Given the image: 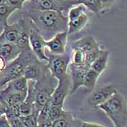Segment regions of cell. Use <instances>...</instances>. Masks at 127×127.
<instances>
[{
	"instance_id": "cell-1",
	"label": "cell",
	"mask_w": 127,
	"mask_h": 127,
	"mask_svg": "<svg viewBox=\"0 0 127 127\" xmlns=\"http://www.w3.org/2000/svg\"><path fill=\"white\" fill-rule=\"evenodd\" d=\"M113 122L115 127H124L127 121V102L124 97L116 92L104 103L98 105Z\"/></svg>"
},
{
	"instance_id": "cell-2",
	"label": "cell",
	"mask_w": 127,
	"mask_h": 127,
	"mask_svg": "<svg viewBox=\"0 0 127 127\" xmlns=\"http://www.w3.org/2000/svg\"><path fill=\"white\" fill-rule=\"evenodd\" d=\"M31 17L42 29L51 31H58L65 27L68 19L60 10H37L34 11ZM35 23V24H36Z\"/></svg>"
},
{
	"instance_id": "cell-3",
	"label": "cell",
	"mask_w": 127,
	"mask_h": 127,
	"mask_svg": "<svg viewBox=\"0 0 127 127\" xmlns=\"http://www.w3.org/2000/svg\"><path fill=\"white\" fill-rule=\"evenodd\" d=\"M31 57L30 52H20L17 58L7 63L4 70L0 74L2 76L0 77V85H5L11 81L23 76L25 66L31 59Z\"/></svg>"
},
{
	"instance_id": "cell-4",
	"label": "cell",
	"mask_w": 127,
	"mask_h": 127,
	"mask_svg": "<svg viewBox=\"0 0 127 127\" xmlns=\"http://www.w3.org/2000/svg\"><path fill=\"white\" fill-rule=\"evenodd\" d=\"M48 58L47 68L52 76L59 80L68 76V69L70 62V57L68 55H53Z\"/></svg>"
},
{
	"instance_id": "cell-5",
	"label": "cell",
	"mask_w": 127,
	"mask_h": 127,
	"mask_svg": "<svg viewBox=\"0 0 127 127\" xmlns=\"http://www.w3.org/2000/svg\"><path fill=\"white\" fill-rule=\"evenodd\" d=\"M70 80L68 75L58 80V84L54 89L50 102L52 105H58L63 107L66 97L70 93Z\"/></svg>"
},
{
	"instance_id": "cell-6",
	"label": "cell",
	"mask_w": 127,
	"mask_h": 127,
	"mask_svg": "<svg viewBox=\"0 0 127 127\" xmlns=\"http://www.w3.org/2000/svg\"><path fill=\"white\" fill-rule=\"evenodd\" d=\"M46 41L44 39L43 36L39 33L38 31L34 29L30 30L29 34V44L31 51L40 60L48 61L49 58L46 55L44 49Z\"/></svg>"
},
{
	"instance_id": "cell-7",
	"label": "cell",
	"mask_w": 127,
	"mask_h": 127,
	"mask_svg": "<svg viewBox=\"0 0 127 127\" xmlns=\"http://www.w3.org/2000/svg\"><path fill=\"white\" fill-rule=\"evenodd\" d=\"M54 89V87L52 88L51 86H47V84L39 86L37 82L35 84L33 90L34 110L37 114L39 113L42 107L50 101Z\"/></svg>"
},
{
	"instance_id": "cell-8",
	"label": "cell",
	"mask_w": 127,
	"mask_h": 127,
	"mask_svg": "<svg viewBox=\"0 0 127 127\" xmlns=\"http://www.w3.org/2000/svg\"><path fill=\"white\" fill-rule=\"evenodd\" d=\"M70 68V80L71 81V88L70 90V94L75 93L81 87H83L85 76L89 69L86 65H76L73 63L69 64Z\"/></svg>"
},
{
	"instance_id": "cell-9",
	"label": "cell",
	"mask_w": 127,
	"mask_h": 127,
	"mask_svg": "<svg viewBox=\"0 0 127 127\" xmlns=\"http://www.w3.org/2000/svg\"><path fill=\"white\" fill-rule=\"evenodd\" d=\"M116 92L117 89L113 85H107L105 87H102L94 91L90 95L88 99L89 103L92 106L97 108L98 105L104 103L109 99Z\"/></svg>"
},
{
	"instance_id": "cell-10",
	"label": "cell",
	"mask_w": 127,
	"mask_h": 127,
	"mask_svg": "<svg viewBox=\"0 0 127 127\" xmlns=\"http://www.w3.org/2000/svg\"><path fill=\"white\" fill-rule=\"evenodd\" d=\"M67 39L68 32H59L51 40L46 41L45 45L53 55H63L65 52Z\"/></svg>"
},
{
	"instance_id": "cell-11",
	"label": "cell",
	"mask_w": 127,
	"mask_h": 127,
	"mask_svg": "<svg viewBox=\"0 0 127 127\" xmlns=\"http://www.w3.org/2000/svg\"><path fill=\"white\" fill-rule=\"evenodd\" d=\"M43 69L38 63V61L31 58L25 66L23 76L27 80L37 82L43 78Z\"/></svg>"
},
{
	"instance_id": "cell-12",
	"label": "cell",
	"mask_w": 127,
	"mask_h": 127,
	"mask_svg": "<svg viewBox=\"0 0 127 127\" xmlns=\"http://www.w3.org/2000/svg\"><path fill=\"white\" fill-rule=\"evenodd\" d=\"M20 21L21 29L20 32L19 37L16 42V45L20 50V52L28 53L30 52V51H31L29 44V34L31 29H29L24 20H20Z\"/></svg>"
},
{
	"instance_id": "cell-13",
	"label": "cell",
	"mask_w": 127,
	"mask_h": 127,
	"mask_svg": "<svg viewBox=\"0 0 127 127\" xmlns=\"http://www.w3.org/2000/svg\"><path fill=\"white\" fill-rule=\"evenodd\" d=\"M28 80L24 76H20L19 78H15L7 84V87L4 89L0 92L1 93H10V92H21L27 93L28 92Z\"/></svg>"
},
{
	"instance_id": "cell-14",
	"label": "cell",
	"mask_w": 127,
	"mask_h": 127,
	"mask_svg": "<svg viewBox=\"0 0 127 127\" xmlns=\"http://www.w3.org/2000/svg\"><path fill=\"white\" fill-rule=\"evenodd\" d=\"M21 29V21L15 23L12 25L7 24L4 26L2 34L5 42L16 44V42L19 37Z\"/></svg>"
},
{
	"instance_id": "cell-15",
	"label": "cell",
	"mask_w": 127,
	"mask_h": 127,
	"mask_svg": "<svg viewBox=\"0 0 127 127\" xmlns=\"http://www.w3.org/2000/svg\"><path fill=\"white\" fill-rule=\"evenodd\" d=\"M109 57H110V52L108 50L100 49L97 58L92 63L90 68L93 69L94 70H95L99 74L101 75V73L107 68Z\"/></svg>"
},
{
	"instance_id": "cell-16",
	"label": "cell",
	"mask_w": 127,
	"mask_h": 127,
	"mask_svg": "<svg viewBox=\"0 0 127 127\" xmlns=\"http://www.w3.org/2000/svg\"><path fill=\"white\" fill-rule=\"evenodd\" d=\"M73 47L81 49L85 54L99 48V45L91 35H87L83 38L75 41L73 44Z\"/></svg>"
},
{
	"instance_id": "cell-17",
	"label": "cell",
	"mask_w": 127,
	"mask_h": 127,
	"mask_svg": "<svg viewBox=\"0 0 127 127\" xmlns=\"http://www.w3.org/2000/svg\"><path fill=\"white\" fill-rule=\"evenodd\" d=\"M20 54V50L16 44L4 42L0 50V55L4 59L7 63L17 58Z\"/></svg>"
},
{
	"instance_id": "cell-18",
	"label": "cell",
	"mask_w": 127,
	"mask_h": 127,
	"mask_svg": "<svg viewBox=\"0 0 127 127\" xmlns=\"http://www.w3.org/2000/svg\"><path fill=\"white\" fill-rule=\"evenodd\" d=\"M89 20L88 15L84 12L76 19L68 21V34H73L82 29Z\"/></svg>"
},
{
	"instance_id": "cell-19",
	"label": "cell",
	"mask_w": 127,
	"mask_h": 127,
	"mask_svg": "<svg viewBox=\"0 0 127 127\" xmlns=\"http://www.w3.org/2000/svg\"><path fill=\"white\" fill-rule=\"evenodd\" d=\"M99 76L100 74H99L97 72L89 68L84 80L83 87H86L89 91H93Z\"/></svg>"
},
{
	"instance_id": "cell-20",
	"label": "cell",
	"mask_w": 127,
	"mask_h": 127,
	"mask_svg": "<svg viewBox=\"0 0 127 127\" xmlns=\"http://www.w3.org/2000/svg\"><path fill=\"white\" fill-rule=\"evenodd\" d=\"M72 123L73 118L71 113L65 111L63 116L52 121V127H70Z\"/></svg>"
},
{
	"instance_id": "cell-21",
	"label": "cell",
	"mask_w": 127,
	"mask_h": 127,
	"mask_svg": "<svg viewBox=\"0 0 127 127\" xmlns=\"http://www.w3.org/2000/svg\"><path fill=\"white\" fill-rule=\"evenodd\" d=\"M70 60H71L70 63H73L74 65H84L85 53L81 49L76 48V47H73Z\"/></svg>"
},
{
	"instance_id": "cell-22",
	"label": "cell",
	"mask_w": 127,
	"mask_h": 127,
	"mask_svg": "<svg viewBox=\"0 0 127 127\" xmlns=\"http://www.w3.org/2000/svg\"><path fill=\"white\" fill-rule=\"evenodd\" d=\"M78 3L84 4L85 7L88 8V10L96 13L103 9L101 0H79Z\"/></svg>"
},
{
	"instance_id": "cell-23",
	"label": "cell",
	"mask_w": 127,
	"mask_h": 127,
	"mask_svg": "<svg viewBox=\"0 0 127 127\" xmlns=\"http://www.w3.org/2000/svg\"><path fill=\"white\" fill-rule=\"evenodd\" d=\"M16 9L13 7L5 4L0 5V23H2L4 26L8 24L7 20L10 15L13 13Z\"/></svg>"
},
{
	"instance_id": "cell-24",
	"label": "cell",
	"mask_w": 127,
	"mask_h": 127,
	"mask_svg": "<svg viewBox=\"0 0 127 127\" xmlns=\"http://www.w3.org/2000/svg\"><path fill=\"white\" fill-rule=\"evenodd\" d=\"M34 2L37 10H59L52 0H40Z\"/></svg>"
},
{
	"instance_id": "cell-25",
	"label": "cell",
	"mask_w": 127,
	"mask_h": 127,
	"mask_svg": "<svg viewBox=\"0 0 127 127\" xmlns=\"http://www.w3.org/2000/svg\"><path fill=\"white\" fill-rule=\"evenodd\" d=\"M38 114L34 111L31 114L26 116L20 117L25 127H39V124L37 121Z\"/></svg>"
},
{
	"instance_id": "cell-26",
	"label": "cell",
	"mask_w": 127,
	"mask_h": 127,
	"mask_svg": "<svg viewBox=\"0 0 127 127\" xmlns=\"http://www.w3.org/2000/svg\"><path fill=\"white\" fill-rule=\"evenodd\" d=\"M85 10V7L82 4H78L77 6L72 7L70 10H69L68 12V21H71L73 20L76 19L80 15H81Z\"/></svg>"
},
{
	"instance_id": "cell-27",
	"label": "cell",
	"mask_w": 127,
	"mask_h": 127,
	"mask_svg": "<svg viewBox=\"0 0 127 127\" xmlns=\"http://www.w3.org/2000/svg\"><path fill=\"white\" fill-rule=\"evenodd\" d=\"M65 113V110H63V107L58 106V105H51V108L49 109L48 118L52 121L58 119L64 115Z\"/></svg>"
},
{
	"instance_id": "cell-28",
	"label": "cell",
	"mask_w": 127,
	"mask_h": 127,
	"mask_svg": "<svg viewBox=\"0 0 127 127\" xmlns=\"http://www.w3.org/2000/svg\"><path fill=\"white\" fill-rule=\"evenodd\" d=\"M51 102L49 101L47 104H45L42 108L41 109V110L38 113V116H37V121L39 125L42 123L44 121H45L46 119L48 118V115H49V109L51 108Z\"/></svg>"
},
{
	"instance_id": "cell-29",
	"label": "cell",
	"mask_w": 127,
	"mask_h": 127,
	"mask_svg": "<svg viewBox=\"0 0 127 127\" xmlns=\"http://www.w3.org/2000/svg\"><path fill=\"white\" fill-rule=\"evenodd\" d=\"M20 104H15L6 107L5 116L7 118L20 117Z\"/></svg>"
},
{
	"instance_id": "cell-30",
	"label": "cell",
	"mask_w": 127,
	"mask_h": 127,
	"mask_svg": "<svg viewBox=\"0 0 127 127\" xmlns=\"http://www.w3.org/2000/svg\"><path fill=\"white\" fill-rule=\"evenodd\" d=\"M99 49H100V48H98V49H95L93 51H91V52L85 54V63H84V65H87L90 68L92 63L95 61V59L97 58Z\"/></svg>"
},
{
	"instance_id": "cell-31",
	"label": "cell",
	"mask_w": 127,
	"mask_h": 127,
	"mask_svg": "<svg viewBox=\"0 0 127 127\" xmlns=\"http://www.w3.org/2000/svg\"><path fill=\"white\" fill-rule=\"evenodd\" d=\"M10 127H25L20 117L7 118Z\"/></svg>"
},
{
	"instance_id": "cell-32",
	"label": "cell",
	"mask_w": 127,
	"mask_h": 127,
	"mask_svg": "<svg viewBox=\"0 0 127 127\" xmlns=\"http://www.w3.org/2000/svg\"><path fill=\"white\" fill-rule=\"evenodd\" d=\"M7 4L15 7L16 10H18V9H20L22 7L23 3L21 0H7Z\"/></svg>"
},
{
	"instance_id": "cell-33",
	"label": "cell",
	"mask_w": 127,
	"mask_h": 127,
	"mask_svg": "<svg viewBox=\"0 0 127 127\" xmlns=\"http://www.w3.org/2000/svg\"><path fill=\"white\" fill-rule=\"evenodd\" d=\"M52 1L56 5L58 9L60 11H63V6L67 5L68 2H70L69 0H52Z\"/></svg>"
},
{
	"instance_id": "cell-34",
	"label": "cell",
	"mask_w": 127,
	"mask_h": 127,
	"mask_svg": "<svg viewBox=\"0 0 127 127\" xmlns=\"http://www.w3.org/2000/svg\"><path fill=\"white\" fill-rule=\"evenodd\" d=\"M78 127H105L95 123H88V122H80Z\"/></svg>"
},
{
	"instance_id": "cell-35",
	"label": "cell",
	"mask_w": 127,
	"mask_h": 127,
	"mask_svg": "<svg viewBox=\"0 0 127 127\" xmlns=\"http://www.w3.org/2000/svg\"><path fill=\"white\" fill-rule=\"evenodd\" d=\"M0 127H10L5 114H3L0 116Z\"/></svg>"
},
{
	"instance_id": "cell-36",
	"label": "cell",
	"mask_w": 127,
	"mask_h": 127,
	"mask_svg": "<svg viewBox=\"0 0 127 127\" xmlns=\"http://www.w3.org/2000/svg\"><path fill=\"white\" fill-rule=\"evenodd\" d=\"M7 65V63L6 60L0 55V74L4 70Z\"/></svg>"
},
{
	"instance_id": "cell-37",
	"label": "cell",
	"mask_w": 127,
	"mask_h": 127,
	"mask_svg": "<svg viewBox=\"0 0 127 127\" xmlns=\"http://www.w3.org/2000/svg\"><path fill=\"white\" fill-rule=\"evenodd\" d=\"M52 121L49 120V118H47L45 121H44L42 123H41L39 125V127H52Z\"/></svg>"
},
{
	"instance_id": "cell-38",
	"label": "cell",
	"mask_w": 127,
	"mask_h": 127,
	"mask_svg": "<svg viewBox=\"0 0 127 127\" xmlns=\"http://www.w3.org/2000/svg\"><path fill=\"white\" fill-rule=\"evenodd\" d=\"M113 1H114V0H101L102 5V8L104 9L105 7L109 6L110 4H111V3L113 2Z\"/></svg>"
},
{
	"instance_id": "cell-39",
	"label": "cell",
	"mask_w": 127,
	"mask_h": 127,
	"mask_svg": "<svg viewBox=\"0 0 127 127\" xmlns=\"http://www.w3.org/2000/svg\"><path fill=\"white\" fill-rule=\"evenodd\" d=\"M5 111H6V107L0 102V116L3 114H5Z\"/></svg>"
},
{
	"instance_id": "cell-40",
	"label": "cell",
	"mask_w": 127,
	"mask_h": 127,
	"mask_svg": "<svg viewBox=\"0 0 127 127\" xmlns=\"http://www.w3.org/2000/svg\"><path fill=\"white\" fill-rule=\"evenodd\" d=\"M4 42H5L4 41V38H3V34H2V33L0 34V50H1V46H2V44H3V43Z\"/></svg>"
},
{
	"instance_id": "cell-41",
	"label": "cell",
	"mask_w": 127,
	"mask_h": 127,
	"mask_svg": "<svg viewBox=\"0 0 127 127\" xmlns=\"http://www.w3.org/2000/svg\"><path fill=\"white\" fill-rule=\"evenodd\" d=\"M7 0H0V5L7 4Z\"/></svg>"
},
{
	"instance_id": "cell-42",
	"label": "cell",
	"mask_w": 127,
	"mask_h": 127,
	"mask_svg": "<svg viewBox=\"0 0 127 127\" xmlns=\"http://www.w3.org/2000/svg\"><path fill=\"white\" fill-rule=\"evenodd\" d=\"M69 1H77L78 2V1H79V0H69Z\"/></svg>"
},
{
	"instance_id": "cell-43",
	"label": "cell",
	"mask_w": 127,
	"mask_h": 127,
	"mask_svg": "<svg viewBox=\"0 0 127 127\" xmlns=\"http://www.w3.org/2000/svg\"><path fill=\"white\" fill-rule=\"evenodd\" d=\"M21 1H23V3H24V2H25L26 1H28V0H21Z\"/></svg>"
},
{
	"instance_id": "cell-44",
	"label": "cell",
	"mask_w": 127,
	"mask_h": 127,
	"mask_svg": "<svg viewBox=\"0 0 127 127\" xmlns=\"http://www.w3.org/2000/svg\"><path fill=\"white\" fill-rule=\"evenodd\" d=\"M31 1H40V0H31Z\"/></svg>"
},
{
	"instance_id": "cell-45",
	"label": "cell",
	"mask_w": 127,
	"mask_h": 127,
	"mask_svg": "<svg viewBox=\"0 0 127 127\" xmlns=\"http://www.w3.org/2000/svg\"></svg>"
}]
</instances>
